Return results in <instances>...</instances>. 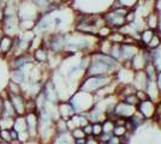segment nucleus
<instances>
[{
    "label": "nucleus",
    "mask_w": 161,
    "mask_h": 144,
    "mask_svg": "<svg viewBox=\"0 0 161 144\" xmlns=\"http://www.w3.org/2000/svg\"><path fill=\"white\" fill-rule=\"evenodd\" d=\"M155 34V30H152L149 28H144L140 33V45L142 47H147V45L149 43V41L152 40V37L154 36Z\"/></svg>",
    "instance_id": "15"
},
{
    "label": "nucleus",
    "mask_w": 161,
    "mask_h": 144,
    "mask_svg": "<svg viewBox=\"0 0 161 144\" xmlns=\"http://www.w3.org/2000/svg\"><path fill=\"white\" fill-rule=\"evenodd\" d=\"M14 46V37L8 35H3L0 39V53H8Z\"/></svg>",
    "instance_id": "14"
},
{
    "label": "nucleus",
    "mask_w": 161,
    "mask_h": 144,
    "mask_svg": "<svg viewBox=\"0 0 161 144\" xmlns=\"http://www.w3.org/2000/svg\"><path fill=\"white\" fill-rule=\"evenodd\" d=\"M10 99H11V104L14 107L16 113L18 114H23L25 110V102L23 100V97L20 95H14V94H10Z\"/></svg>",
    "instance_id": "11"
},
{
    "label": "nucleus",
    "mask_w": 161,
    "mask_h": 144,
    "mask_svg": "<svg viewBox=\"0 0 161 144\" xmlns=\"http://www.w3.org/2000/svg\"><path fill=\"white\" fill-rule=\"evenodd\" d=\"M136 109L141 113L146 119H152L154 118L155 113H156V102L152 101V100H143L140 101L136 106Z\"/></svg>",
    "instance_id": "8"
},
{
    "label": "nucleus",
    "mask_w": 161,
    "mask_h": 144,
    "mask_svg": "<svg viewBox=\"0 0 161 144\" xmlns=\"http://www.w3.org/2000/svg\"><path fill=\"white\" fill-rule=\"evenodd\" d=\"M34 59L39 62H46L48 60V51L46 47L37 48L34 53Z\"/></svg>",
    "instance_id": "19"
},
{
    "label": "nucleus",
    "mask_w": 161,
    "mask_h": 144,
    "mask_svg": "<svg viewBox=\"0 0 161 144\" xmlns=\"http://www.w3.org/2000/svg\"><path fill=\"white\" fill-rule=\"evenodd\" d=\"M1 4H3V0H0V5H1Z\"/></svg>",
    "instance_id": "34"
},
{
    "label": "nucleus",
    "mask_w": 161,
    "mask_h": 144,
    "mask_svg": "<svg viewBox=\"0 0 161 144\" xmlns=\"http://www.w3.org/2000/svg\"><path fill=\"white\" fill-rule=\"evenodd\" d=\"M115 79L114 75H105V76H90L86 77V79L82 82L80 90L86 91L89 94H96L99 90L106 88L107 85L112 84Z\"/></svg>",
    "instance_id": "1"
},
{
    "label": "nucleus",
    "mask_w": 161,
    "mask_h": 144,
    "mask_svg": "<svg viewBox=\"0 0 161 144\" xmlns=\"http://www.w3.org/2000/svg\"><path fill=\"white\" fill-rule=\"evenodd\" d=\"M4 113V102H3V100H0V115Z\"/></svg>",
    "instance_id": "33"
},
{
    "label": "nucleus",
    "mask_w": 161,
    "mask_h": 144,
    "mask_svg": "<svg viewBox=\"0 0 161 144\" xmlns=\"http://www.w3.org/2000/svg\"><path fill=\"white\" fill-rule=\"evenodd\" d=\"M141 0H118V3L120 4V6L125 7L128 10H135L137 5L140 4Z\"/></svg>",
    "instance_id": "22"
},
{
    "label": "nucleus",
    "mask_w": 161,
    "mask_h": 144,
    "mask_svg": "<svg viewBox=\"0 0 161 144\" xmlns=\"http://www.w3.org/2000/svg\"><path fill=\"white\" fill-rule=\"evenodd\" d=\"M48 49H51L53 53L59 54L66 47V35L63 33L58 34H51L48 36V43L46 45Z\"/></svg>",
    "instance_id": "4"
},
{
    "label": "nucleus",
    "mask_w": 161,
    "mask_h": 144,
    "mask_svg": "<svg viewBox=\"0 0 161 144\" xmlns=\"http://www.w3.org/2000/svg\"><path fill=\"white\" fill-rule=\"evenodd\" d=\"M153 7H154V11L161 12V0H155L153 3Z\"/></svg>",
    "instance_id": "30"
},
{
    "label": "nucleus",
    "mask_w": 161,
    "mask_h": 144,
    "mask_svg": "<svg viewBox=\"0 0 161 144\" xmlns=\"http://www.w3.org/2000/svg\"><path fill=\"white\" fill-rule=\"evenodd\" d=\"M117 67H114L112 65H109L107 62L102 61L100 59L95 58L90 54L89 58V62L86 69V77H90V76H105V75H114Z\"/></svg>",
    "instance_id": "2"
},
{
    "label": "nucleus",
    "mask_w": 161,
    "mask_h": 144,
    "mask_svg": "<svg viewBox=\"0 0 161 144\" xmlns=\"http://www.w3.org/2000/svg\"><path fill=\"white\" fill-rule=\"evenodd\" d=\"M25 123H27V130L29 131L30 133H35L36 130H37V126H39V120H37L36 114L33 113V112H30L29 115L27 117Z\"/></svg>",
    "instance_id": "16"
},
{
    "label": "nucleus",
    "mask_w": 161,
    "mask_h": 144,
    "mask_svg": "<svg viewBox=\"0 0 161 144\" xmlns=\"http://www.w3.org/2000/svg\"><path fill=\"white\" fill-rule=\"evenodd\" d=\"M24 79H25V75H24V72L22 71V69L14 70V73H12V81H14V83H17V84H19V83L24 82Z\"/></svg>",
    "instance_id": "24"
},
{
    "label": "nucleus",
    "mask_w": 161,
    "mask_h": 144,
    "mask_svg": "<svg viewBox=\"0 0 161 144\" xmlns=\"http://www.w3.org/2000/svg\"><path fill=\"white\" fill-rule=\"evenodd\" d=\"M136 112V106H131L124 101H119L114 106V114L118 118H124V119H130Z\"/></svg>",
    "instance_id": "9"
},
{
    "label": "nucleus",
    "mask_w": 161,
    "mask_h": 144,
    "mask_svg": "<svg viewBox=\"0 0 161 144\" xmlns=\"http://www.w3.org/2000/svg\"><path fill=\"white\" fill-rule=\"evenodd\" d=\"M142 46L140 43H121L120 45V62H130L135 54L140 51Z\"/></svg>",
    "instance_id": "6"
},
{
    "label": "nucleus",
    "mask_w": 161,
    "mask_h": 144,
    "mask_svg": "<svg viewBox=\"0 0 161 144\" xmlns=\"http://www.w3.org/2000/svg\"><path fill=\"white\" fill-rule=\"evenodd\" d=\"M103 16V19H105V23L106 25L113 29V30H118L120 27H123L126 22H125V16H121V14L115 13L113 10H109L107 11Z\"/></svg>",
    "instance_id": "5"
},
{
    "label": "nucleus",
    "mask_w": 161,
    "mask_h": 144,
    "mask_svg": "<svg viewBox=\"0 0 161 144\" xmlns=\"http://www.w3.org/2000/svg\"><path fill=\"white\" fill-rule=\"evenodd\" d=\"M33 55H30L29 53H23V54L17 55L14 59V69H22L23 66L27 65L28 62L33 61Z\"/></svg>",
    "instance_id": "13"
},
{
    "label": "nucleus",
    "mask_w": 161,
    "mask_h": 144,
    "mask_svg": "<svg viewBox=\"0 0 161 144\" xmlns=\"http://www.w3.org/2000/svg\"><path fill=\"white\" fill-rule=\"evenodd\" d=\"M160 93H161V90H160Z\"/></svg>",
    "instance_id": "36"
},
{
    "label": "nucleus",
    "mask_w": 161,
    "mask_h": 144,
    "mask_svg": "<svg viewBox=\"0 0 161 144\" xmlns=\"http://www.w3.org/2000/svg\"><path fill=\"white\" fill-rule=\"evenodd\" d=\"M118 144H124V143H121V142H120V143H118Z\"/></svg>",
    "instance_id": "35"
},
{
    "label": "nucleus",
    "mask_w": 161,
    "mask_h": 144,
    "mask_svg": "<svg viewBox=\"0 0 161 144\" xmlns=\"http://www.w3.org/2000/svg\"><path fill=\"white\" fill-rule=\"evenodd\" d=\"M3 30L5 35H16L18 34L19 31V18L18 16H8V17H4V21H3Z\"/></svg>",
    "instance_id": "7"
},
{
    "label": "nucleus",
    "mask_w": 161,
    "mask_h": 144,
    "mask_svg": "<svg viewBox=\"0 0 161 144\" xmlns=\"http://www.w3.org/2000/svg\"><path fill=\"white\" fill-rule=\"evenodd\" d=\"M17 16L19 19H31L36 21L40 16L39 8L34 5L31 0H20L18 3V11Z\"/></svg>",
    "instance_id": "3"
},
{
    "label": "nucleus",
    "mask_w": 161,
    "mask_h": 144,
    "mask_svg": "<svg viewBox=\"0 0 161 144\" xmlns=\"http://www.w3.org/2000/svg\"><path fill=\"white\" fill-rule=\"evenodd\" d=\"M34 3V5L39 8L40 13H46L48 10V7L51 6V4L54 0H31Z\"/></svg>",
    "instance_id": "20"
},
{
    "label": "nucleus",
    "mask_w": 161,
    "mask_h": 144,
    "mask_svg": "<svg viewBox=\"0 0 161 144\" xmlns=\"http://www.w3.org/2000/svg\"><path fill=\"white\" fill-rule=\"evenodd\" d=\"M71 135H72L74 139H84L87 137V135L84 133L82 127H76L74 130H71Z\"/></svg>",
    "instance_id": "26"
},
{
    "label": "nucleus",
    "mask_w": 161,
    "mask_h": 144,
    "mask_svg": "<svg viewBox=\"0 0 161 144\" xmlns=\"http://www.w3.org/2000/svg\"><path fill=\"white\" fill-rule=\"evenodd\" d=\"M129 120H130L131 123L134 124V125H135V127L137 129V127H138V126H141L142 124L144 123V121H146L147 119H146V118L143 117V115H142V114H141V113H140V112H138V110L136 109V112H135L134 114H132V117L130 118Z\"/></svg>",
    "instance_id": "21"
},
{
    "label": "nucleus",
    "mask_w": 161,
    "mask_h": 144,
    "mask_svg": "<svg viewBox=\"0 0 161 144\" xmlns=\"http://www.w3.org/2000/svg\"><path fill=\"white\" fill-rule=\"evenodd\" d=\"M150 54H152V62L155 66L156 71H161V45L155 49H150Z\"/></svg>",
    "instance_id": "17"
},
{
    "label": "nucleus",
    "mask_w": 161,
    "mask_h": 144,
    "mask_svg": "<svg viewBox=\"0 0 161 144\" xmlns=\"http://www.w3.org/2000/svg\"><path fill=\"white\" fill-rule=\"evenodd\" d=\"M52 24H53V17L51 16V13H40L37 19L35 21L34 29L37 33H47L52 27Z\"/></svg>",
    "instance_id": "10"
},
{
    "label": "nucleus",
    "mask_w": 161,
    "mask_h": 144,
    "mask_svg": "<svg viewBox=\"0 0 161 144\" xmlns=\"http://www.w3.org/2000/svg\"><path fill=\"white\" fill-rule=\"evenodd\" d=\"M4 21V5H0V24Z\"/></svg>",
    "instance_id": "31"
},
{
    "label": "nucleus",
    "mask_w": 161,
    "mask_h": 144,
    "mask_svg": "<svg viewBox=\"0 0 161 144\" xmlns=\"http://www.w3.org/2000/svg\"><path fill=\"white\" fill-rule=\"evenodd\" d=\"M160 45H161V36L155 31L154 36L152 37V40L149 41V43L147 45L146 48H148V49H155V48L159 47Z\"/></svg>",
    "instance_id": "23"
},
{
    "label": "nucleus",
    "mask_w": 161,
    "mask_h": 144,
    "mask_svg": "<svg viewBox=\"0 0 161 144\" xmlns=\"http://www.w3.org/2000/svg\"><path fill=\"white\" fill-rule=\"evenodd\" d=\"M10 136H11V139H17V132L14 130H10Z\"/></svg>",
    "instance_id": "32"
},
{
    "label": "nucleus",
    "mask_w": 161,
    "mask_h": 144,
    "mask_svg": "<svg viewBox=\"0 0 161 144\" xmlns=\"http://www.w3.org/2000/svg\"><path fill=\"white\" fill-rule=\"evenodd\" d=\"M121 101L129 103V104H131V106H137V103L140 102V100H138V97L136 96V94H131V95L125 96Z\"/></svg>",
    "instance_id": "27"
},
{
    "label": "nucleus",
    "mask_w": 161,
    "mask_h": 144,
    "mask_svg": "<svg viewBox=\"0 0 161 144\" xmlns=\"http://www.w3.org/2000/svg\"><path fill=\"white\" fill-rule=\"evenodd\" d=\"M112 133H113L114 136L120 138V137H123V136H125L126 133H129V132H128V130H126V127H125V125H114Z\"/></svg>",
    "instance_id": "25"
},
{
    "label": "nucleus",
    "mask_w": 161,
    "mask_h": 144,
    "mask_svg": "<svg viewBox=\"0 0 161 144\" xmlns=\"http://www.w3.org/2000/svg\"><path fill=\"white\" fill-rule=\"evenodd\" d=\"M146 28H149L152 30H155L159 28V14L156 11H152L146 16V21H144Z\"/></svg>",
    "instance_id": "12"
},
{
    "label": "nucleus",
    "mask_w": 161,
    "mask_h": 144,
    "mask_svg": "<svg viewBox=\"0 0 161 144\" xmlns=\"http://www.w3.org/2000/svg\"><path fill=\"white\" fill-rule=\"evenodd\" d=\"M136 21V13L135 10H129V12L125 14V22L126 23H132Z\"/></svg>",
    "instance_id": "29"
},
{
    "label": "nucleus",
    "mask_w": 161,
    "mask_h": 144,
    "mask_svg": "<svg viewBox=\"0 0 161 144\" xmlns=\"http://www.w3.org/2000/svg\"><path fill=\"white\" fill-rule=\"evenodd\" d=\"M125 35H123L119 30H112V33L108 35L107 40L113 45H121L124 42Z\"/></svg>",
    "instance_id": "18"
},
{
    "label": "nucleus",
    "mask_w": 161,
    "mask_h": 144,
    "mask_svg": "<svg viewBox=\"0 0 161 144\" xmlns=\"http://www.w3.org/2000/svg\"><path fill=\"white\" fill-rule=\"evenodd\" d=\"M93 131H92V136L99 137L102 133V124L101 123H93Z\"/></svg>",
    "instance_id": "28"
}]
</instances>
